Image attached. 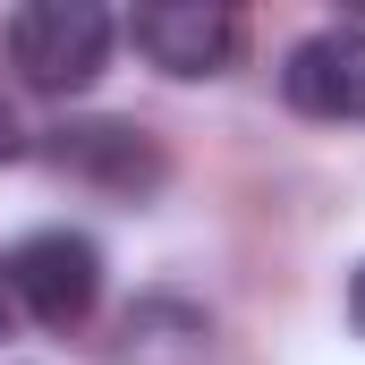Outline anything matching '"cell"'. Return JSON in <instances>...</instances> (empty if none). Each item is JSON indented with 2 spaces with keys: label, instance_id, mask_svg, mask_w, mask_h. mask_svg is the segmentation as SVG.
Wrapping results in <instances>:
<instances>
[{
  "label": "cell",
  "instance_id": "obj_1",
  "mask_svg": "<svg viewBox=\"0 0 365 365\" xmlns=\"http://www.w3.org/2000/svg\"><path fill=\"white\" fill-rule=\"evenodd\" d=\"M110 60V17L93 0H26L9 17V68L34 93H86Z\"/></svg>",
  "mask_w": 365,
  "mask_h": 365
},
{
  "label": "cell",
  "instance_id": "obj_2",
  "mask_svg": "<svg viewBox=\"0 0 365 365\" xmlns=\"http://www.w3.org/2000/svg\"><path fill=\"white\" fill-rule=\"evenodd\" d=\"M9 289L43 331H77L93 314V297H102V255H93L86 230H34L9 255Z\"/></svg>",
  "mask_w": 365,
  "mask_h": 365
},
{
  "label": "cell",
  "instance_id": "obj_3",
  "mask_svg": "<svg viewBox=\"0 0 365 365\" xmlns=\"http://www.w3.org/2000/svg\"><path fill=\"white\" fill-rule=\"evenodd\" d=\"M128 43L162 68V77H221L230 60H238V43H247V26H238V9H221V0H145L136 17H128Z\"/></svg>",
  "mask_w": 365,
  "mask_h": 365
},
{
  "label": "cell",
  "instance_id": "obj_4",
  "mask_svg": "<svg viewBox=\"0 0 365 365\" xmlns=\"http://www.w3.org/2000/svg\"><path fill=\"white\" fill-rule=\"evenodd\" d=\"M280 93L306 119H365V26H323L289 51Z\"/></svg>",
  "mask_w": 365,
  "mask_h": 365
},
{
  "label": "cell",
  "instance_id": "obj_5",
  "mask_svg": "<svg viewBox=\"0 0 365 365\" xmlns=\"http://www.w3.org/2000/svg\"><path fill=\"white\" fill-rule=\"evenodd\" d=\"M60 170H86V179L119 187V195H145V187L162 179V153L136 128H68L60 136Z\"/></svg>",
  "mask_w": 365,
  "mask_h": 365
},
{
  "label": "cell",
  "instance_id": "obj_6",
  "mask_svg": "<svg viewBox=\"0 0 365 365\" xmlns=\"http://www.w3.org/2000/svg\"><path fill=\"white\" fill-rule=\"evenodd\" d=\"M9 153H26V136H17V110H9V93H0V162Z\"/></svg>",
  "mask_w": 365,
  "mask_h": 365
},
{
  "label": "cell",
  "instance_id": "obj_7",
  "mask_svg": "<svg viewBox=\"0 0 365 365\" xmlns=\"http://www.w3.org/2000/svg\"><path fill=\"white\" fill-rule=\"evenodd\" d=\"M349 323L365 331V264H357V280H349Z\"/></svg>",
  "mask_w": 365,
  "mask_h": 365
},
{
  "label": "cell",
  "instance_id": "obj_8",
  "mask_svg": "<svg viewBox=\"0 0 365 365\" xmlns=\"http://www.w3.org/2000/svg\"><path fill=\"white\" fill-rule=\"evenodd\" d=\"M9 314H17V289H9V264H0V340H9Z\"/></svg>",
  "mask_w": 365,
  "mask_h": 365
}]
</instances>
